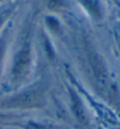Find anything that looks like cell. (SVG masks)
Masks as SVG:
<instances>
[{"instance_id": "6da1fadb", "label": "cell", "mask_w": 120, "mask_h": 129, "mask_svg": "<svg viewBox=\"0 0 120 129\" xmlns=\"http://www.w3.org/2000/svg\"><path fill=\"white\" fill-rule=\"evenodd\" d=\"M89 63L92 71V76L94 79V85L97 86L99 92H102L103 95L106 96L107 99L112 100L115 96V92L113 90V84H112L110 76L107 73L104 63L102 62V58L94 52L89 54Z\"/></svg>"}, {"instance_id": "7a4b0ae2", "label": "cell", "mask_w": 120, "mask_h": 129, "mask_svg": "<svg viewBox=\"0 0 120 129\" xmlns=\"http://www.w3.org/2000/svg\"><path fill=\"white\" fill-rule=\"evenodd\" d=\"M44 91L41 86H35L6 100L5 105L13 108H34L41 107L44 104Z\"/></svg>"}, {"instance_id": "3957f363", "label": "cell", "mask_w": 120, "mask_h": 129, "mask_svg": "<svg viewBox=\"0 0 120 129\" xmlns=\"http://www.w3.org/2000/svg\"><path fill=\"white\" fill-rule=\"evenodd\" d=\"M30 63H32V51L29 42L25 43L22 48L15 56L12 68V77L15 83L23 80L29 73Z\"/></svg>"}, {"instance_id": "277c9868", "label": "cell", "mask_w": 120, "mask_h": 129, "mask_svg": "<svg viewBox=\"0 0 120 129\" xmlns=\"http://www.w3.org/2000/svg\"><path fill=\"white\" fill-rule=\"evenodd\" d=\"M79 1L83 3V5L90 11L91 14H93L97 18L100 15V5L98 0H79Z\"/></svg>"}, {"instance_id": "5b68a950", "label": "cell", "mask_w": 120, "mask_h": 129, "mask_svg": "<svg viewBox=\"0 0 120 129\" xmlns=\"http://www.w3.org/2000/svg\"><path fill=\"white\" fill-rule=\"evenodd\" d=\"M4 52H5V41L1 40L0 41V66H1V62H3Z\"/></svg>"}, {"instance_id": "8992f818", "label": "cell", "mask_w": 120, "mask_h": 129, "mask_svg": "<svg viewBox=\"0 0 120 129\" xmlns=\"http://www.w3.org/2000/svg\"><path fill=\"white\" fill-rule=\"evenodd\" d=\"M27 129H45V128L44 127L39 126V124H34V123H32V124H29V126L27 127Z\"/></svg>"}, {"instance_id": "52a82bcc", "label": "cell", "mask_w": 120, "mask_h": 129, "mask_svg": "<svg viewBox=\"0 0 120 129\" xmlns=\"http://www.w3.org/2000/svg\"><path fill=\"white\" fill-rule=\"evenodd\" d=\"M5 16H6V14H3V15H0V24L3 23V21L5 20Z\"/></svg>"}]
</instances>
